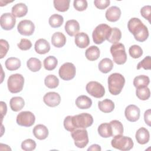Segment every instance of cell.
<instances>
[{
    "label": "cell",
    "instance_id": "60d3db41",
    "mask_svg": "<svg viewBox=\"0 0 151 151\" xmlns=\"http://www.w3.org/2000/svg\"><path fill=\"white\" fill-rule=\"evenodd\" d=\"M36 143L31 139H28L24 140L21 143V148L25 151H31L35 149Z\"/></svg>",
    "mask_w": 151,
    "mask_h": 151
},
{
    "label": "cell",
    "instance_id": "b9f144b4",
    "mask_svg": "<svg viewBox=\"0 0 151 151\" xmlns=\"http://www.w3.org/2000/svg\"><path fill=\"white\" fill-rule=\"evenodd\" d=\"M141 68L145 70H150L151 69V58L150 56L148 55L143 60L137 64V69L139 70Z\"/></svg>",
    "mask_w": 151,
    "mask_h": 151
},
{
    "label": "cell",
    "instance_id": "836d02e7",
    "mask_svg": "<svg viewBox=\"0 0 151 151\" xmlns=\"http://www.w3.org/2000/svg\"><path fill=\"white\" fill-rule=\"evenodd\" d=\"M43 63L45 70L48 71H51L55 69L57 67L58 61L54 56L50 55L44 59Z\"/></svg>",
    "mask_w": 151,
    "mask_h": 151
},
{
    "label": "cell",
    "instance_id": "4316f807",
    "mask_svg": "<svg viewBox=\"0 0 151 151\" xmlns=\"http://www.w3.org/2000/svg\"><path fill=\"white\" fill-rule=\"evenodd\" d=\"M85 54L87 60L90 61H95L99 58L100 52L99 48L97 46L92 45L86 50Z\"/></svg>",
    "mask_w": 151,
    "mask_h": 151
},
{
    "label": "cell",
    "instance_id": "2e32d148",
    "mask_svg": "<svg viewBox=\"0 0 151 151\" xmlns=\"http://www.w3.org/2000/svg\"><path fill=\"white\" fill-rule=\"evenodd\" d=\"M105 16L109 21L116 22L120 18L121 10L116 6H112L107 9Z\"/></svg>",
    "mask_w": 151,
    "mask_h": 151
},
{
    "label": "cell",
    "instance_id": "83f0119b",
    "mask_svg": "<svg viewBox=\"0 0 151 151\" xmlns=\"http://www.w3.org/2000/svg\"><path fill=\"white\" fill-rule=\"evenodd\" d=\"M113 67V63L109 58L102 59L99 64V69L103 73H107L110 72Z\"/></svg>",
    "mask_w": 151,
    "mask_h": 151
},
{
    "label": "cell",
    "instance_id": "7dc6e473",
    "mask_svg": "<svg viewBox=\"0 0 151 151\" xmlns=\"http://www.w3.org/2000/svg\"><path fill=\"white\" fill-rule=\"evenodd\" d=\"M110 0H95L94 4L96 8L100 9H104L110 5Z\"/></svg>",
    "mask_w": 151,
    "mask_h": 151
},
{
    "label": "cell",
    "instance_id": "ffe728a7",
    "mask_svg": "<svg viewBox=\"0 0 151 151\" xmlns=\"http://www.w3.org/2000/svg\"><path fill=\"white\" fill-rule=\"evenodd\" d=\"M136 139L137 142L141 145L147 143L150 139L149 132L146 128L142 127L139 129L136 133Z\"/></svg>",
    "mask_w": 151,
    "mask_h": 151
},
{
    "label": "cell",
    "instance_id": "c3c4849f",
    "mask_svg": "<svg viewBox=\"0 0 151 151\" xmlns=\"http://www.w3.org/2000/svg\"><path fill=\"white\" fill-rule=\"evenodd\" d=\"M150 114H151V110H147L144 114V119L146 124H147L149 126H150Z\"/></svg>",
    "mask_w": 151,
    "mask_h": 151
},
{
    "label": "cell",
    "instance_id": "4fadbf2b",
    "mask_svg": "<svg viewBox=\"0 0 151 151\" xmlns=\"http://www.w3.org/2000/svg\"><path fill=\"white\" fill-rule=\"evenodd\" d=\"M1 27L3 29L11 30L12 29L15 24L16 19L15 17L11 13L6 12L3 14L0 17Z\"/></svg>",
    "mask_w": 151,
    "mask_h": 151
},
{
    "label": "cell",
    "instance_id": "8992f818",
    "mask_svg": "<svg viewBox=\"0 0 151 151\" xmlns=\"http://www.w3.org/2000/svg\"><path fill=\"white\" fill-rule=\"evenodd\" d=\"M111 145L113 147L123 150H129L133 147V142L132 139L127 136L122 135H117L113 137L111 140Z\"/></svg>",
    "mask_w": 151,
    "mask_h": 151
},
{
    "label": "cell",
    "instance_id": "7c38bea8",
    "mask_svg": "<svg viewBox=\"0 0 151 151\" xmlns=\"http://www.w3.org/2000/svg\"><path fill=\"white\" fill-rule=\"evenodd\" d=\"M17 29L20 34L29 36L33 34L35 30V25L31 20L24 19L18 23Z\"/></svg>",
    "mask_w": 151,
    "mask_h": 151
},
{
    "label": "cell",
    "instance_id": "ac0fdd59",
    "mask_svg": "<svg viewBox=\"0 0 151 151\" xmlns=\"http://www.w3.org/2000/svg\"><path fill=\"white\" fill-rule=\"evenodd\" d=\"M74 42L78 47L80 48H84L89 45L90 38L86 33L81 32L77 33L75 35Z\"/></svg>",
    "mask_w": 151,
    "mask_h": 151
},
{
    "label": "cell",
    "instance_id": "d6a6232c",
    "mask_svg": "<svg viewBox=\"0 0 151 151\" xmlns=\"http://www.w3.org/2000/svg\"><path fill=\"white\" fill-rule=\"evenodd\" d=\"M122 38L121 31L117 28H111L110 33L107 40L113 44L118 43Z\"/></svg>",
    "mask_w": 151,
    "mask_h": 151
},
{
    "label": "cell",
    "instance_id": "f35d334b",
    "mask_svg": "<svg viewBox=\"0 0 151 151\" xmlns=\"http://www.w3.org/2000/svg\"><path fill=\"white\" fill-rule=\"evenodd\" d=\"M136 96L141 100H146L149 99L150 96V89L147 87L137 88L136 90Z\"/></svg>",
    "mask_w": 151,
    "mask_h": 151
},
{
    "label": "cell",
    "instance_id": "f1b7e54d",
    "mask_svg": "<svg viewBox=\"0 0 151 151\" xmlns=\"http://www.w3.org/2000/svg\"><path fill=\"white\" fill-rule=\"evenodd\" d=\"M5 67L9 71H15L18 70L21 67V61L16 57H9L5 63Z\"/></svg>",
    "mask_w": 151,
    "mask_h": 151
},
{
    "label": "cell",
    "instance_id": "d4e9b609",
    "mask_svg": "<svg viewBox=\"0 0 151 151\" xmlns=\"http://www.w3.org/2000/svg\"><path fill=\"white\" fill-rule=\"evenodd\" d=\"M98 107L100 111L107 113L111 112L114 109V103L110 99H104L98 102Z\"/></svg>",
    "mask_w": 151,
    "mask_h": 151
},
{
    "label": "cell",
    "instance_id": "cb8c5ba5",
    "mask_svg": "<svg viewBox=\"0 0 151 151\" xmlns=\"http://www.w3.org/2000/svg\"><path fill=\"white\" fill-rule=\"evenodd\" d=\"M77 107L81 109H89L92 105V100L88 96L81 95L78 96L76 100Z\"/></svg>",
    "mask_w": 151,
    "mask_h": 151
},
{
    "label": "cell",
    "instance_id": "e0dca14e",
    "mask_svg": "<svg viewBox=\"0 0 151 151\" xmlns=\"http://www.w3.org/2000/svg\"><path fill=\"white\" fill-rule=\"evenodd\" d=\"M65 31L71 37L76 35L80 29V25L75 19L68 20L65 24Z\"/></svg>",
    "mask_w": 151,
    "mask_h": 151
},
{
    "label": "cell",
    "instance_id": "4dcf8cb0",
    "mask_svg": "<svg viewBox=\"0 0 151 151\" xmlns=\"http://www.w3.org/2000/svg\"><path fill=\"white\" fill-rule=\"evenodd\" d=\"M110 124L111 127L112 136H116L117 135H122L123 133V126L122 123L117 120H112L110 122Z\"/></svg>",
    "mask_w": 151,
    "mask_h": 151
},
{
    "label": "cell",
    "instance_id": "ab89813d",
    "mask_svg": "<svg viewBox=\"0 0 151 151\" xmlns=\"http://www.w3.org/2000/svg\"><path fill=\"white\" fill-rule=\"evenodd\" d=\"M130 55L133 58H138L143 54V50L142 48L137 45H132L129 50Z\"/></svg>",
    "mask_w": 151,
    "mask_h": 151
},
{
    "label": "cell",
    "instance_id": "3957f363",
    "mask_svg": "<svg viewBox=\"0 0 151 151\" xmlns=\"http://www.w3.org/2000/svg\"><path fill=\"white\" fill-rule=\"evenodd\" d=\"M124 84L125 78L120 73H113L108 77L109 90L114 96L118 95L121 93Z\"/></svg>",
    "mask_w": 151,
    "mask_h": 151
},
{
    "label": "cell",
    "instance_id": "9a60e30c",
    "mask_svg": "<svg viewBox=\"0 0 151 151\" xmlns=\"http://www.w3.org/2000/svg\"><path fill=\"white\" fill-rule=\"evenodd\" d=\"M44 103L49 107H56L61 101V97L60 94L56 92H48L43 97Z\"/></svg>",
    "mask_w": 151,
    "mask_h": 151
},
{
    "label": "cell",
    "instance_id": "7a4b0ae2",
    "mask_svg": "<svg viewBox=\"0 0 151 151\" xmlns=\"http://www.w3.org/2000/svg\"><path fill=\"white\" fill-rule=\"evenodd\" d=\"M127 28L137 41L143 42L149 37V31L147 27L137 18H131L127 23Z\"/></svg>",
    "mask_w": 151,
    "mask_h": 151
},
{
    "label": "cell",
    "instance_id": "30bf717a",
    "mask_svg": "<svg viewBox=\"0 0 151 151\" xmlns=\"http://www.w3.org/2000/svg\"><path fill=\"white\" fill-rule=\"evenodd\" d=\"M17 123L18 125L24 127H30L32 126L35 121L34 114L29 111L20 112L17 116Z\"/></svg>",
    "mask_w": 151,
    "mask_h": 151
},
{
    "label": "cell",
    "instance_id": "8fae6325",
    "mask_svg": "<svg viewBox=\"0 0 151 151\" xmlns=\"http://www.w3.org/2000/svg\"><path fill=\"white\" fill-rule=\"evenodd\" d=\"M87 92L96 98H101L105 94V89L102 84L97 81H90L86 85Z\"/></svg>",
    "mask_w": 151,
    "mask_h": 151
},
{
    "label": "cell",
    "instance_id": "d6986e66",
    "mask_svg": "<svg viewBox=\"0 0 151 151\" xmlns=\"http://www.w3.org/2000/svg\"><path fill=\"white\" fill-rule=\"evenodd\" d=\"M34 48L38 54H45L50 50V45L46 40L41 38L36 41Z\"/></svg>",
    "mask_w": 151,
    "mask_h": 151
},
{
    "label": "cell",
    "instance_id": "9c48e42d",
    "mask_svg": "<svg viewBox=\"0 0 151 151\" xmlns=\"http://www.w3.org/2000/svg\"><path fill=\"white\" fill-rule=\"evenodd\" d=\"M76 73V69L74 65L71 63H65L60 68L58 71L59 76L64 80H70L73 79Z\"/></svg>",
    "mask_w": 151,
    "mask_h": 151
},
{
    "label": "cell",
    "instance_id": "d590c367",
    "mask_svg": "<svg viewBox=\"0 0 151 151\" xmlns=\"http://www.w3.org/2000/svg\"><path fill=\"white\" fill-rule=\"evenodd\" d=\"M64 22V18L61 15L54 14L52 15L48 20L50 25L52 28H58L62 25Z\"/></svg>",
    "mask_w": 151,
    "mask_h": 151
},
{
    "label": "cell",
    "instance_id": "5b68a950",
    "mask_svg": "<svg viewBox=\"0 0 151 151\" xmlns=\"http://www.w3.org/2000/svg\"><path fill=\"white\" fill-rule=\"evenodd\" d=\"M110 52L112 55L113 61L119 65L123 64L127 60V55L124 45L122 43L113 44L110 47Z\"/></svg>",
    "mask_w": 151,
    "mask_h": 151
},
{
    "label": "cell",
    "instance_id": "f6af8a7d",
    "mask_svg": "<svg viewBox=\"0 0 151 151\" xmlns=\"http://www.w3.org/2000/svg\"><path fill=\"white\" fill-rule=\"evenodd\" d=\"M1 44V58H3L8 52V51L9 48V45L7 41L1 39L0 40Z\"/></svg>",
    "mask_w": 151,
    "mask_h": 151
},
{
    "label": "cell",
    "instance_id": "484cf974",
    "mask_svg": "<svg viewBox=\"0 0 151 151\" xmlns=\"http://www.w3.org/2000/svg\"><path fill=\"white\" fill-rule=\"evenodd\" d=\"M9 105L12 110L18 111L24 107L25 101L21 97H13L9 101Z\"/></svg>",
    "mask_w": 151,
    "mask_h": 151
},
{
    "label": "cell",
    "instance_id": "ee69618b",
    "mask_svg": "<svg viewBox=\"0 0 151 151\" xmlns=\"http://www.w3.org/2000/svg\"><path fill=\"white\" fill-rule=\"evenodd\" d=\"M18 48L23 51L29 50L32 47V43L30 40L26 38H22L20 42L18 44Z\"/></svg>",
    "mask_w": 151,
    "mask_h": 151
},
{
    "label": "cell",
    "instance_id": "74e56055",
    "mask_svg": "<svg viewBox=\"0 0 151 151\" xmlns=\"http://www.w3.org/2000/svg\"><path fill=\"white\" fill-rule=\"evenodd\" d=\"M44 83L48 88H55L59 84V80L55 76L50 74L45 78Z\"/></svg>",
    "mask_w": 151,
    "mask_h": 151
},
{
    "label": "cell",
    "instance_id": "bcb514c9",
    "mask_svg": "<svg viewBox=\"0 0 151 151\" xmlns=\"http://www.w3.org/2000/svg\"><path fill=\"white\" fill-rule=\"evenodd\" d=\"M150 12H151V6L150 5H146L143 6L140 9L141 15L147 19L149 22H150Z\"/></svg>",
    "mask_w": 151,
    "mask_h": 151
},
{
    "label": "cell",
    "instance_id": "7402d4cb",
    "mask_svg": "<svg viewBox=\"0 0 151 151\" xmlns=\"http://www.w3.org/2000/svg\"><path fill=\"white\" fill-rule=\"evenodd\" d=\"M12 14L14 17H24L28 12L27 6L24 3H18L14 5L11 9Z\"/></svg>",
    "mask_w": 151,
    "mask_h": 151
},
{
    "label": "cell",
    "instance_id": "603a6c76",
    "mask_svg": "<svg viewBox=\"0 0 151 151\" xmlns=\"http://www.w3.org/2000/svg\"><path fill=\"white\" fill-rule=\"evenodd\" d=\"M51 41L52 44L54 47L57 48H61L65 44L66 37L62 32H56L52 35Z\"/></svg>",
    "mask_w": 151,
    "mask_h": 151
},
{
    "label": "cell",
    "instance_id": "681fc988",
    "mask_svg": "<svg viewBox=\"0 0 151 151\" xmlns=\"http://www.w3.org/2000/svg\"><path fill=\"white\" fill-rule=\"evenodd\" d=\"M1 113H2V118H3L4 116L6 114V103L4 101H1Z\"/></svg>",
    "mask_w": 151,
    "mask_h": 151
},
{
    "label": "cell",
    "instance_id": "7bdbcfd3",
    "mask_svg": "<svg viewBox=\"0 0 151 151\" xmlns=\"http://www.w3.org/2000/svg\"><path fill=\"white\" fill-rule=\"evenodd\" d=\"M87 2L86 0H74L73 6L78 11H83L87 8Z\"/></svg>",
    "mask_w": 151,
    "mask_h": 151
},
{
    "label": "cell",
    "instance_id": "f907efd6",
    "mask_svg": "<svg viewBox=\"0 0 151 151\" xmlns=\"http://www.w3.org/2000/svg\"><path fill=\"white\" fill-rule=\"evenodd\" d=\"M101 150V147L100 146H99V145H97V144H94V145H92L91 146H90V147L88 148L87 150H93V151H95V150H97V151H100Z\"/></svg>",
    "mask_w": 151,
    "mask_h": 151
},
{
    "label": "cell",
    "instance_id": "6da1fadb",
    "mask_svg": "<svg viewBox=\"0 0 151 151\" xmlns=\"http://www.w3.org/2000/svg\"><path fill=\"white\" fill-rule=\"evenodd\" d=\"M93 116L88 113H83L73 116H68L64 120V127L69 132L77 129H86L92 125Z\"/></svg>",
    "mask_w": 151,
    "mask_h": 151
},
{
    "label": "cell",
    "instance_id": "1f68e13d",
    "mask_svg": "<svg viewBox=\"0 0 151 151\" xmlns=\"http://www.w3.org/2000/svg\"><path fill=\"white\" fill-rule=\"evenodd\" d=\"M150 83V79L148 76L140 75L136 77L133 80V85L137 88L139 87H147Z\"/></svg>",
    "mask_w": 151,
    "mask_h": 151
},
{
    "label": "cell",
    "instance_id": "44dd1931",
    "mask_svg": "<svg viewBox=\"0 0 151 151\" xmlns=\"http://www.w3.org/2000/svg\"><path fill=\"white\" fill-rule=\"evenodd\" d=\"M34 136L39 140L45 139L48 136V130L47 127L41 124L36 125L33 129Z\"/></svg>",
    "mask_w": 151,
    "mask_h": 151
},
{
    "label": "cell",
    "instance_id": "8d00e7d4",
    "mask_svg": "<svg viewBox=\"0 0 151 151\" xmlns=\"http://www.w3.org/2000/svg\"><path fill=\"white\" fill-rule=\"evenodd\" d=\"M70 0H54L53 1L54 8L60 12H65L70 7Z\"/></svg>",
    "mask_w": 151,
    "mask_h": 151
},
{
    "label": "cell",
    "instance_id": "e575fe53",
    "mask_svg": "<svg viewBox=\"0 0 151 151\" xmlns=\"http://www.w3.org/2000/svg\"><path fill=\"white\" fill-rule=\"evenodd\" d=\"M27 65L31 71L37 72L41 68V62L37 58L31 57L27 61Z\"/></svg>",
    "mask_w": 151,
    "mask_h": 151
},
{
    "label": "cell",
    "instance_id": "277c9868",
    "mask_svg": "<svg viewBox=\"0 0 151 151\" xmlns=\"http://www.w3.org/2000/svg\"><path fill=\"white\" fill-rule=\"evenodd\" d=\"M111 29V28L106 24H101L97 25L92 34L94 42L96 44L103 43L109 37Z\"/></svg>",
    "mask_w": 151,
    "mask_h": 151
},
{
    "label": "cell",
    "instance_id": "ba28073f",
    "mask_svg": "<svg viewBox=\"0 0 151 151\" xmlns=\"http://www.w3.org/2000/svg\"><path fill=\"white\" fill-rule=\"evenodd\" d=\"M71 135L76 146L78 148H84L88 143V133L86 129H77L71 132Z\"/></svg>",
    "mask_w": 151,
    "mask_h": 151
},
{
    "label": "cell",
    "instance_id": "f546056e",
    "mask_svg": "<svg viewBox=\"0 0 151 151\" xmlns=\"http://www.w3.org/2000/svg\"><path fill=\"white\" fill-rule=\"evenodd\" d=\"M98 133L100 136L104 138L112 136L111 127L110 123H104L101 124L98 127Z\"/></svg>",
    "mask_w": 151,
    "mask_h": 151
},
{
    "label": "cell",
    "instance_id": "52a82bcc",
    "mask_svg": "<svg viewBox=\"0 0 151 151\" xmlns=\"http://www.w3.org/2000/svg\"><path fill=\"white\" fill-rule=\"evenodd\" d=\"M24 84V78L20 74L11 75L7 81L9 91L12 93H17L22 91Z\"/></svg>",
    "mask_w": 151,
    "mask_h": 151
},
{
    "label": "cell",
    "instance_id": "5bb4252c",
    "mask_svg": "<svg viewBox=\"0 0 151 151\" xmlns=\"http://www.w3.org/2000/svg\"><path fill=\"white\" fill-rule=\"evenodd\" d=\"M140 109L134 104L129 105L125 109L124 114L127 120L131 122H136L140 117Z\"/></svg>",
    "mask_w": 151,
    "mask_h": 151
}]
</instances>
